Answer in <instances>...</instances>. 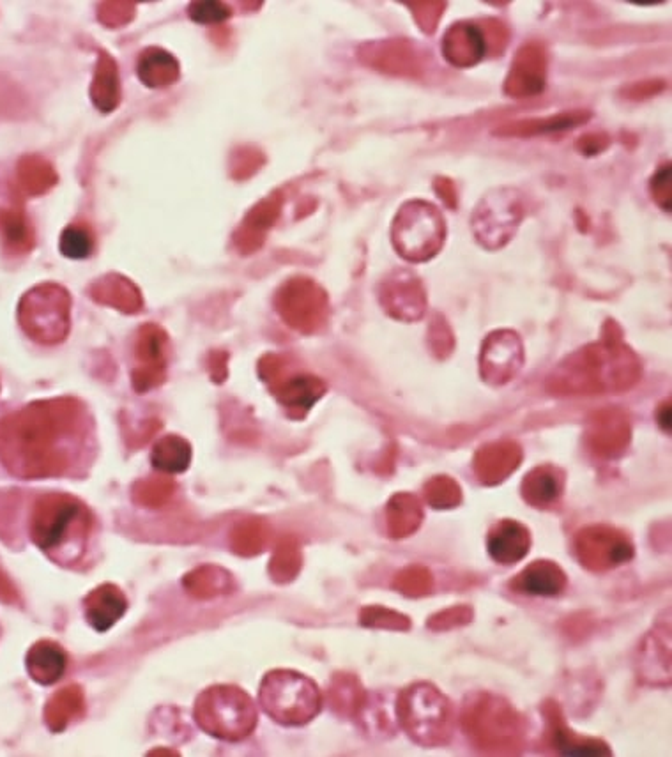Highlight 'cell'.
I'll list each match as a JSON object with an SVG mask.
<instances>
[{
  "label": "cell",
  "instance_id": "cell-23",
  "mask_svg": "<svg viewBox=\"0 0 672 757\" xmlns=\"http://www.w3.org/2000/svg\"><path fill=\"white\" fill-rule=\"evenodd\" d=\"M522 577V589L529 595H556L561 588V574L558 568L549 565H535Z\"/></svg>",
  "mask_w": 672,
  "mask_h": 757
},
{
  "label": "cell",
  "instance_id": "cell-12",
  "mask_svg": "<svg viewBox=\"0 0 672 757\" xmlns=\"http://www.w3.org/2000/svg\"><path fill=\"white\" fill-rule=\"evenodd\" d=\"M85 713L84 690L78 685H69L50 697L46 703L45 722L54 733H61Z\"/></svg>",
  "mask_w": 672,
  "mask_h": 757
},
{
  "label": "cell",
  "instance_id": "cell-24",
  "mask_svg": "<svg viewBox=\"0 0 672 757\" xmlns=\"http://www.w3.org/2000/svg\"><path fill=\"white\" fill-rule=\"evenodd\" d=\"M20 167V183L29 195H39L55 183L54 174L43 163L27 160Z\"/></svg>",
  "mask_w": 672,
  "mask_h": 757
},
{
  "label": "cell",
  "instance_id": "cell-10",
  "mask_svg": "<svg viewBox=\"0 0 672 757\" xmlns=\"http://www.w3.org/2000/svg\"><path fill=\"white\" fill-rule=\"evenodd\" d=\"M321 308V294L314 292L310 283H291L280 296L282 314L287 321L299 328H312Z\"/></svg>",
  "mask_w": 672,
  "mask_h": 757
},
{
  "label": "cell",
  "instance_id": "cell-25",
  "mask_svg": "<svg viewBox=\"0 0 672 757\" xmlns=\"http://www.w3.org/2000/svg\"><path fill=\"white\" fill-rule=\"evenodd\" d=\"M298 568V547L291 540H285V542L278 545L275 556H273L271 568H269L271 575L275 577L276 581H287V579H292V575L298 572Z\"/></svg>",
  "mask_w": 672,
  "mask_h": 757
},
{
  "label": "cell",
  "instance_id": "cell-16",
  "mask_svg": "<svg viewBox=\"0 0 672 757\" xmlns=\"http://www.w3.org/2000/svg\"><path fill=\"white\" fill-rule=\"evenodd\" d=\"M0 238L9 252H31L34 234H32L31 223L20 209H13V207L0 209Z\"/></svg>",
  "mask_w": 672,
  "mask_h": 757
},
{
  "label": "cell",
  "instance_id": "cell-15",
  "mask_svg": "<svg viewBox=\"0 0 672 757\" xmlns=\"http://www.w3.org/2000/svg\"><path fill=\"white\" fill-rule=\"evenodd\" d=\"M153 466L167 475L184 473L191 464V446L184 437L165 436L154 444Z\"/></svg>",
  "mask_w": 672,
  "mask_h": 757
},
{
  "label": "cell",
  "instance_id": "cell-1",
  "mask_svg": "<svg viewBox=\"0 0 672 757\" xmlns=\"http://www.w3.org/2000/svg\"><path fill=\"white\" fill-rule=\"evenodd\" d=\"M82 434L84 413L75 400L36 402L0 421V459L20 478L64 475Z\"/></svg>",
  "mask_w": 672,
  "mask_h": 757
},
{
  "label": "cell",
  "instance_id": "cell-19",
  "mask_svg": "<svg viewBox=\"0 0 672 757\" xmlns=\"http://www.w3.org/2000/svg\"><path fill=\"white\" fill-rule=\"evenodd\" d=\"M92 292H94V298L101 303L115 306L124 312H137L142 305L137 287L126 278H119V276H110L103 282L96 283Z\"/></svg>",
  "mask_w": 672,
  "mask_h": 757
},
{
  "label": "cell",
  "instance_id": "cell-20",
  "mask_svg": "<svg viewBox=\"0 0 672 757\" xmlns=\"http://www.w3.org/2000/svg\"><path fill=\"white\" fill-rule=\"evenodd\" d=\"M268 526L262 520L248 519L239 522L232 535H230V547L236 554L241 556H253L259 554L268 542Z\"/></svg>",
  "mask_w": 672,
  "mask_h": 757
},
{
  "label": "cell",
  "instance_id": "cell-14",
  "mask_svg": "<svg viewBox=\"0 0 672 757\" xmlns=\"http://www.w3.org/2000/svg\"><path fill=\"white\" fill-rule=\"evenodd\" d=\"M183 586L191 597L207 600L230 593L234 588V581L232 575L220 566L204 565L186 575Z\"/></svg>",
  "mask_w": 672,
  "mask_h": 757
},
{
  "label": "cell",
  "instance_id": "cell-5",
  "mask_svg": "<svg viewBox=\"0 0 672 757\" xmlns=\"http://www.w3.org/2000/svg\"><path fill=\"white\" fill-rule=\"evenodd\" d=\"M23 331L39 344H61L71 324V298L61 285L45 283L27 292L18 306Z\"/></svg>",
  "mask_w": 672,
  "mask_h": 757
},
{
  "label": "cell",
  "instance_id": "cell-26",
  "mask_svg": "<svg viewBox=\"0 0 672 757\" xmlns=\"http://www.w3.org/2000/svg\"><path fill=\"white\" fill-rule=\"evenodd\" d=\"M230 8L222 2H193L190 6V18L193 22L213 25L229 20Z\"/></svg>",
  "mask_w": 672,
  "mask_h": 757
},
{
  "label": "cell",
  "instance_id": "cell-4",
  "mask_svg": "<svg viewBox=\"0 0 672 757\" xmlns=\"http://www.w3.org/2000/svg\"><path fill=\"white\" fill-rule=\"evenodd\" d=\"M259 701L271 719L283 726H305L321 712V690L296 671L276 669L260 683Z\"/></svg>",
  "mask_w": 672,
  "mask_h": 757
},
{
  "label": "cell",
  "instance_id": "cell-11",
  "mask_svg": "<svg viewBox=\"0 0 672 757\" xmlns=\"http://www.w3.org/2000/svg\"><path fill=\"white\" fill-rule=\"evenodd\" d=\"M68 667V655L54 641H39L27 653V671L39 685H54Z\"/></svg>",
  "mask_w": 672,
  "mask_h": 757
},
{
  "label": "cell",
  "instance_id": "cell-7",
  "mask_svg": "<svg viewBox=\"0 0 672 757\" xmlns=\"http://www.w3.org/2000/svg\"><path fill=\"white\" fill-rule=\"evenodd\" d=\"M405 722L409 735L416 740L423 743L432 742V738L439 740L448 724V703L436 689L421 685L409 694Z\"/></svg>",
  "mask_w": 672,
  "mask_h": 757
},
{
  "label": "cell",
  "instance_id": "cell-27",
  "mask_svg": "<svg viewBox=\"0 0 672 757\" xmlns=\"http://www.w3.org/2000/svg\"><path fill=\"white\" fill-rule=\"evenodd\" d=\"M0 598H4V600H13L15 598V589H13L8 579L2 574H0Z\"/></svg>",
  "mask_w": 672,
  "mask_h": 757
},
{
  "label": "cell",
  "instance_id": "cell-3",
  "mask_svg": "<svg viewBox=\"0 0 672 757\" xmlns=\"http://www.w3.org/2000/svg\"><path fill=\"white\" fill-rule=\"evenodd\" d=\"M91 524V513L82 501L52 492L39 499L32 510V542L52 554L69 542L73 545L84 542Z\"/></svg>",
  "mask_w": 672,
  "mask_h": 757
},
{
  "label": "cell",
  "instance_id": "cell-2",
  "mask_svg": "<svg viewBox=\"0 0 672 757\" xmlns=\"http://www.w3.org/2000/svg\"><path fill=\"white\" fill-rule=\"evenodd\" d=\"M195 722L207 735L225 742H241L257 727L252 697L236 685H214L204 690L193 710Z\"/></svg>",
  "mask_w": 672,
  "mask_h": 757
},
{
  "label": "cell",
  "instance_id": "cell-9",
  "mask_svg": "<svg viewBox=\"0 0 672 757\" xmlns=\"http://www.w3.org/2000/svg\"><path fill=\"white\" fill-rule=\"evenodd\" d=\"M128 611V600L115 584H101L84 600L85 620L96 632H108Z\"/></svg>",
  "mask_w": 672,
  "mask_h": 757
},
{
  "label": "cell",
  "instance_id": "cell-18",
  "mask_svg": "<svg viewBox=\"0 0 672 757\" xmlns=\"http://www.w3.org/2000/svg\"><path fill=\"white\" fill-rule=\"evenodd\" d=\"M138 77L149 87L172 84L177 77V62L161 48H149L138 59Z\"/></svg>",
  "mask_w": 672,
  "mask_h": 757
},
{
  "label": "cell",
  "instance_id": "cell-8",
  "mask_svg": "<svg viewBox=\"0 0 672 757\" xmlns=\"http://www.w3.org/2000/svg\"><path fill=\"white\" fill-rule=\"evenodd\" d=\"M165 347L167 335L158 326L149 324L140 329L137 356L142 365L133 372V386L138 393L158 388L165 381Z\"/></svg>",
  "mask_w": 672,
  "mask_h": 757
},
{
  "label": "cell",
  "instance_id": "cell-22",
  "mask_svg": "<svg viewBox=\"0 0 672 757\" xmlns=\"http://www.w3.org/2000/svg\"><path fill=\"white\" fill-rule=\"evenodd\" d=\"M94 245V234L85 225H69L62 230L59 248L62 255L68 259L82 260L91 257Z\"/></svg>",
  "mask_w": 672,
  "mask_h": 757
},
{
  "label": "cell",
  "instance_id": "cell-21",
  "mask_svg": "<svg viewBox=\"0 0 672 757\" xmlns=\"http://www.w3.org/2000/svg\"><path fill=\"white\" fill-rule=\"evenodd\" d=\"M176 492V483L165 476L147 478L142 482L135 483L133 487V499L135 503L146 508H161L167 505L170 498Z\"/></svg>",
  "mask_w": 672,
  "mask_h": 757
},
{
  "label": "cell",
  "instance_id": "cell-6",
  "mask_svg": "<svg viewBox=\"0 0 672 757\" xmlns=\"http://www.w3.org/2000/svg\"><path fill=\"white\" fill-rule=\"evenodd\" d=\"M393 232L395 245L405 259H430L443 243V218L436 207L414 202L400 211Z\"/></svg>",
  "mask_w": 672,
  "mask_h": 757
},
{
  "label": "cell",
  "instance_id": "cell-17",
  "mask_svg": "<svg viewBox=\"0 0 672 757\" xmlns=\"http://www.w3.org/2000/svg\"><path fill=\"white\" fill-rule=\"evenodd\" d=\"M324 386L314 377H294L289 383L276 388L275 395L283 407L303 414L321 398Z\"/></svg>",
  "mask_w": 672,
  "mask_h": 757
},
{
  "label": "cell",
  "instance_id": "cell-13",
  "mask_svg": "<svg viewBox=\"0 0 672 757\" xmlns=\"http://www.w3.org/2000/svg\"><path fill=\"white\" fill-rule=\"evenodd\" d=\"M527 547H529L527 531L515 522H503L490 533V554L503 565H513L515 561L524 558Z\"/></svg>",
  "mask_w": 672,
  "mask_h": 757
}]
</instances>
